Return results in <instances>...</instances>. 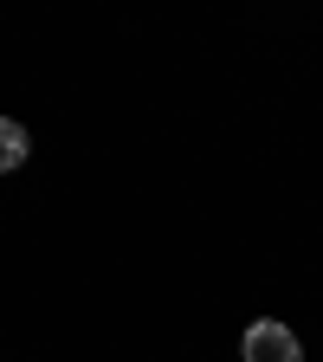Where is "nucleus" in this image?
I'll return each mask as SVG.
<instances>
[{"label":"nucleus","instance_id":"obj_1","mask_svg":"<svg viewBox=\"0 0 323 362\" xmlns=\"http://www.w3.org/2000/svg\"><path fill=\"white\" fill-rule=\"evenodd\" d=\"M240 356H246V362H304V349H298V330H285L278 317H259V324H246V337H240Z\"/></svg>","mask_w":323,"mask_h":362},{"label":"nucleus","instance_id":"obj_2","mask_svg":"<svg viewBox=\"0 0 323 362\" xmlns=\"http://www.w3.org/2000/svg\"><path fill=\"white\" fill-rule=\"evenodd\" d=\"M20 162H26V129H20L13 117H0V175L20 168Z\"/></svg>","mask_w":323,"mask_h":362}]
</instances>
